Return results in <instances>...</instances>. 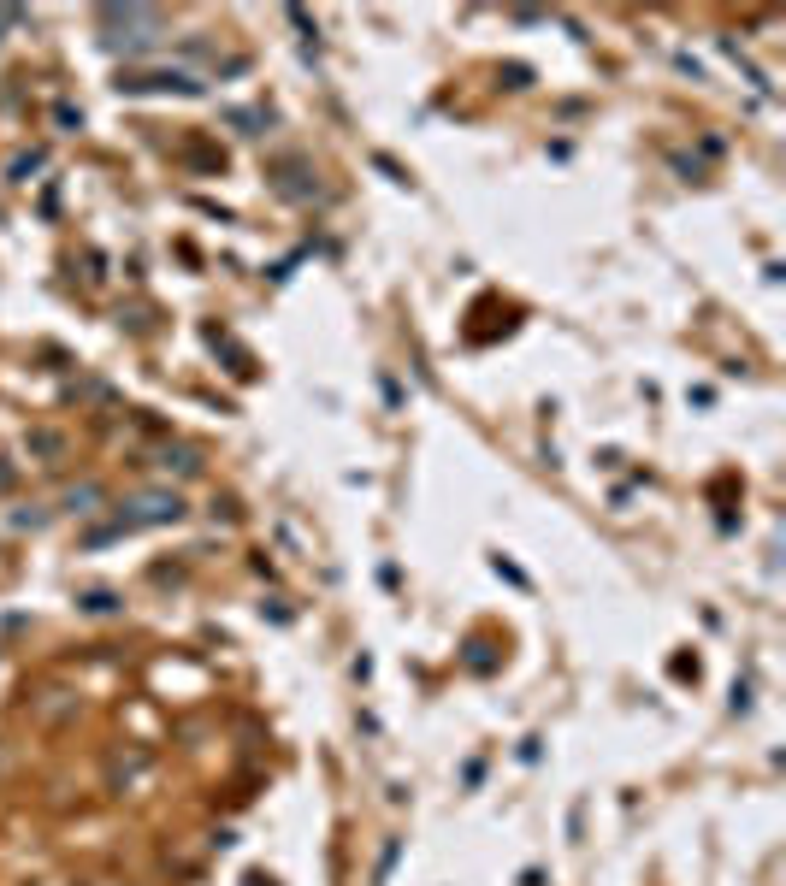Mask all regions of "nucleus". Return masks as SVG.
<instances>
[{
    "label": "nucleus",
    "mask_w": 786,
    "mask_h": 886,
    "mask_svg": "<svg viewBox=\"0 0 786 886\" xmlns=\"http://www.w3.org/2000/svg\"><path fill=\"white\" fill-rule=\"evenodd\" d=\"M101 30H136V36H119V42H107V48H131V54H142V48H154L160 36V12H148V6H101Z\"/></svg>",
    "instance_id": "obj_1"
},
{
    "label": "nucleus",
    "mask_w": 786,
    "mask_h": 886,
    "mask_svg": "<svg viewBox=\"0 0 786 886\" xmlns=\"http://www.w3.org/2000/svg\"><path fill=\"white\" fill-rule=\"evenodd\" d=\"M119 89H125V95H154V89L201 95V83H196V77H184V71H125V77H119Z\"/></svg>",
    "instance_id": "obj_2"
},
{
    "label": "nucleus",
    "mask_w": 786,
    "mask_h": 886,
    "mask_svg": "<svg viewBox=\"0 0 786 886\" xmlns=\"http://www.w3.org/2000/svg\"><path fill=\"white\" fill-rule=\"evenodd\" d=\"M136 514H125V520H119V526H125V532H131V526H166V520H178V514H184V503H178V497H166V491H154V497H136Z\"/></svg>",
    "instance_id": "obj_3"
},
{
    "label": "nucleus",
    "mask_w": 786,
    "mask_h": 886,
    "mask_svg": "<svg viewBox=\"0 0 786 886\" xmlns=\"http://www.w3.org/2000/svg\"><path fill=\"white\" fill-rule=\"evenodd\" d=\"M30 455L60 461V455H66V438H60V432H30Z\"/></svg>",
    "instance_id": "obj_4"
},
{
    "label": "nucleus",
    "mask_w": 786,
    "mask_h": 886,
    "mask_svg": "<svg viewBox=\"0 0 786 886\" xmlns=\"http://www.w3.org/2000/svg\"><path fill=\"white\" fill-rule=\"evenodd\" d=\"M83 615H119V597L113 591H89L83 597Z\"/></svg>",
    "instance_id": "obj_5"
},
{
    "label": "nucleus",
    "mask_w": 786,
    "mask_h": 886,
    "mask_svg": "<svg viewBox=\"0 0 786 886\" xmlns=\"http://www.w3.org/2000/svg\"><path fill=\"white\" fill-rule=\"evenodd\" d=\"M166 467H178V473H201V461L190 449H166Z\"/></svg>",
    "instance_id": "obj_6"
},
{
    "label": "nucleus",
    "mask_w": 786,
    "mask_h": 886,
    "mask_svg": "<svg viewBox=\"0 0 786 886\" xmlns=\"http://www.w3.org/2000/svg\"><path fill=\"white\" fill-rule=\"evenodd\" d=\"M89 503H101V491H95V485H83V491H71V497H66V508H77V514H89Z\"/></svg>",
    "instance_id": "obj_7"
},
{
    "label": "nucleus",
    "mask_w": 786,
    "mask_h": 886,
    "mask_svg": "<svg viewBox=\"0 0 786 886\" xmlns=\"http://www.w3.org/2000/svg\"><path fill=\"white\" fill-rule=\"evenodd\" d=\"M18 18H24L18 6H0V36H6V24H18Z\"/></svg>",
    "instance_id": "obj_8"
}]
</instances>
